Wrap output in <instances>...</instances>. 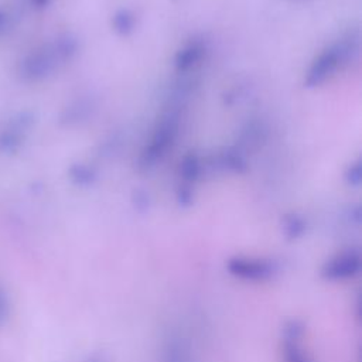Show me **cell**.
Segmentation results:
<instances>
[{"mask_svg":"<svg viewBox=\"0 0 362 362\" xmlns=\"http://www.w3.org/2000/svg\"><path fill=\"white\" fill-rule=\"evenodd\" d=\"M225 269L232 277L250 283L269 281L279 273V266L274 262L249 256L229 257L225 263Z\"/></svg>","mask_w":362,"mask_h":362,"instance_id":"1","label":"cell"},{"mask_svg":"<svg viewBox=\"0 0 362 362\" xmlns=\"http://www.w3.org/2000/svg\"><path fill=\"white\" fill-rule=\"evenodd\" d=\"M178 133V119L174 116H168L161 122V124L154 132L150 144L144 148L140 157V167L150 168L157 161H160L174 144V140Z\"/></svg>","mask_w":362,"mask_h":362,"instance_id":"2","label":"cell"},{"mask_svg":"<svg viewBox=\"0 0 362 362\" xmlns=\"http://www.w3.org/2000/svg\"><path fill=\"white\" fill-rule=\"evenodd\" d=\"M362 257L358 250L346 249L335 253L320 267V276L325 281H345L361 273Z\"/></svg>","mask_w":362,"mask_h":362,"instance_id":"3","label":"cell"},{"mask_svg":"<svg viewBox=\"0 0 362 362\" xmlns=\"http://www.w3.org/2000/svg\"><path fill=\"white\" fill-rule=\"evenodd\" d=\"M351 48L352 45L349 47V41H341L321 52L308 69L305 85L308 88H315L325 82L327 78L338 68L341 59L344 58L346 51H351Z\"/></svg>","mask_w":362,"mask_h":362,"instance_id":"4","label":"cell"},{"mask_svg":"<svg viewBox=\"0 0 362 362\" xmlns=\"http://www.w3.org/2000/svg\"><path fill=\"white\" fill-rule=\"evenodd\" d=\"M59 58L54 45L28 52L20 62V75L28 82H37L47 78L57 66Z\"/></svg>","mask_w":362,"mask_h":362,"instance_id":"5","label":"cell"},{"mask_svg":"<svg viewBox=\"0 0 362 362\" xmlns=\"http://www.w3.org/2000/svg\"><path fill=\"white\" fill-rule=\"evenodd\" d=\"M30 126L31 117L28 115H18L16 119H11L0 132V151L6 154L17 153L24 144Z\"/></svg>","mask_w":362,"mask_h":362,"instance_id":"6","label":"cell"},{"mask_svg":"<svg viewBox=\"0 0 362 362\" xmlns=\"http://www.w3.org/2000/svg\"><path fill=\"white\" fill-rule=\"evenodd\" d=\"M202 54H204V48L201 44L194 42V44L185 45L175 55V61H174L175 69L180 72L188 71L191 66H194L201 59Z\"/></svg>","mask_w":362,"mask_h":362,"instance_id":"7","label":"cell"},{"mask_svg":"<svg viewBox=\"0 0 362 362\" xmlns=\"http://www.w3.org/2000/svg\"><path fill=\"white\" fill-rule=\"evenodd\" d=\"M161 362H187L185 346L178 337H170L161 352Z\"/></svg>","mask_w":362,"mask_h":362,"instance_id":"8","label":"cell"},{"mask_svg":"<svg viewBox=\"0 0 362 362\" xmlns=\"http://www.w3.org/2000/svg\"><path fill=\"white\" fill-rule=\"evenodd\" d=\"M283 358L284 362H313L300 341H283Z\"/></svg>","mask_w":362,"mask_h":362,"instance_id":"9","label":"cell"},{"mask_svg":"<svg viewBox=\"0 0 362 362\" xmlns=\"http://www.w3.org/2000/svg\"><path fill=\"white\" fill-rule=\"evenodd\" d=\"M283 232L287 240H297L305 232V222L301 216L291 214L283 221Z\"/></svg>","mask_w":362,"mask_h":362,"instance_id":"10","label":"cell"},{"mask_svg":"<svg viewBox=\"0 0 362 362\" xmlns=\"http://www.w3.org/2000/svg\"><path fill=\"white\" fill-rule=\"evenodd\" d=\"M69 178L74 184L81 185V187H86V185H92L93 181L96 180V174L95 171L86 165V164H74L69 168Z\"/></svg>","mask_w":362,"mask_h":362,"instance_id":"11","label":"cell"},{"mask_svg":"<svg viewBox=\"0 0 362 362\" xmlns=\"http://www.w3.org/2000/svg\"><path fill=\"white\" fill-rule=\"evenodd\" d=\"M201 173V163L192 153L184 156L180 163V174L185 181H195Z\"/></svg>","mask_w":362,"mask_h":362,"instance_id":"12","label":"cell"},{"mask_svg":"<svg viewBox=\"0 0 362 362\" xmlns=\"http://www.w3.org/2000/svg\"><path fill=\"white\" fill-rule=\"evenodd\" d=\"M305 334V324L298 318L287 320L283 324V341H300Z\"/></svg>","mask_w":362,"mask_h":362,"instance_id":"13","label":"cell"},{"mask_svg":"<svg viewBox=\"0 0 362 362\" xmlns=\"http://www.w3.org/2000/svg\"><path fill=\"white\" fill-rule=\"evenodd\" d=\"M133 27H134V18H133V16L129 11L122 10V11L115 14V17H113V28H115V31L117 34L129 35L133 31Z\"/></svg>","mask_w":362,"mask_h":362,"instance_id":"14","label":"cell"},{"mask_svg":"<svg viewBox=\"0 0 362 362\" xmlns=\"http://www.w3.org/2000/svg\"><path fill=\"white\" fill-rule=\"evenodd\" d=\"M13 24V16L8 8L0 6V37L7 34V31L11 28Z\"/></svg>","mask_w":362,"mask_h":362,"instance_id":"15","label":"cell"},{"mask_svg":"<svg viewBox=\"0 0 362 362\" xmlns=\"http://www.w3.org/2000/svg\"><path fill=\"white\" fill-rule=\"evenodd\" d=\"M8 310H10V304H8V297L6 290L0 286V327L6 322L7 317H8Z\"/></svg>","mask_w":362,"mask_h":362,"instance_id":"16","label":"cell"},{"mask_svg":"<svg viewBox=\"0 0 362 362\" xmlns=\"http://www.w3.org/2000/svg\"><path fill=\"white\" fill-rule=\"evenodd\" d=\"M177 201H178V204H180L181 206H184V208H187V206H189V205L192 204V192H191L189 187L182 185V187L178 189V192H177Z\"/></svg>","mask_w":362,"mask_h":362,"instance_id":"17","label":"cell"},{"mask_svg":"<svg viewBox=\"0 0 362 362\" xmlns=\"http://www.w3.org/2000/svg\"><path fill=\"white\" fill-rule=\"evenodd\" d=\"M361 164L359 163H356L355 165H351L349 167V171L346 173V181L351 184V185H355V187H358L359 184H361V180H362V177H361Z\"/></svg>","mask_w":362,"mask_h":362,"instance_id":"18","label":"cell"},{"mask_svg":"<svg viewBox=\"0 0 362 362\" xmlns=\"http://www.w3.org/2000/svg\"><path fill=\"white\" fill-rule=\"evenodd\" d=\"M89 362H109V359H107V356L105 354L96 352L93 356H90Z\"/></svg>","mask_w":362,"mask_h":362,"instance_id":"19","label":"cell"},{"mask_svg":"<svg viewBox=\"0 0 362 362\" xmlns=\"http://www.w3.org/2000/svg\"><path fill=\"white\" fill-rule=\"evenodd\" d=\"M35 8H45L51 0H30Z\"/></svg>","mask_w":362,"mask_h":362,"instance_id":"20","label":"cell"}]
</instances>
